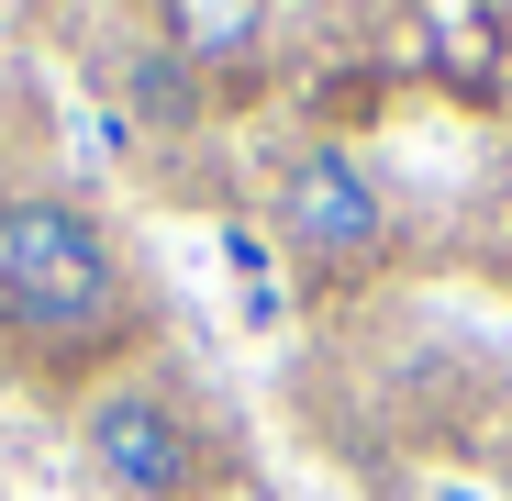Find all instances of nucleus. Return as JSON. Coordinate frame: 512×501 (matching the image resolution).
I'll return each instance as SVG.
<instances>
[{
	"instance_id": "obj_1",
	"label": "nucleus",
	"mask_w": 512,
	"mask_h": 501,
	"mask_svg": "<svg viewBox=\"0 0 512 501\" xmlns=\"http://www.w3.org/2000/svg\"><path fill=\"white\" fill-rule=\"evenodd\" d=\"M145 346V301L112 223L78 190H0V368L34 390L123 379Z\"/></svg>"
},
{
	"instance_id": "obj_2",
	"label": "nucleus",
	"mask_w": 512,
	"mask_h": 501,
	"mask_svg": "<svg viewBox=\"0 0 512 501\" xmlns=\"http://www.w3.org/2000/svg\"><path fill=\"white\" fill-rule=\"evenodd\" d=\"M78 457L112 501H212L223 490V446L201 424V401L156 368H123L78 401Z\"/></svg>"
},
{
	"instance_id": "obj_3",
	"label": "nucleus",
	"mask_w": 512,
	"mask_h": 501,
	"mask_svg": "<svg viewBox=\"0 0 512 501\" xmlns=\"http://www.w3.org/2000/svg\"><path fill=\"white\" fill-rule=\"evenodd\" d=\"M279 234H290V257L323 268V279H357V268L390 257V201H379V179L357 167V145L323 134V145H301L279 167Z\"/></svg>"
},
{
	"instance_id": "obj_4",
	"label": "nucleus",
	"mask_w": 512,
	"mask_h": 501,
	"mask_svg": "<svg viewBox=\"0 0 512 501\" xmlns=\"http://www.w3.org/2000/svg\"><path fill=\"white\" fill-rule=\"evenodd\" d=\"M156 45L190 56V67H245L256 45H268V12H256V0H167Z\"/></svg>"
},
{
	"instance_id": "obj_5",
	"label": "nucleus",
	"mask_w": 512,
	"mask_h": 501,
	"mask_svg": "<svg viewBox=\"0 0 512 501\" xmlns=\"http://www.w3.org/2000/svg\"><path fill=\"white\" fill-rule=\"evenodd\" d=\"M123 101H134L156 134H190V123H201V78H190V56H167V45L145 34V45L123 56Z\"/></svg>"
},
{
	"instance_id": "obj_6",
	"label": "nucleus",
	"mask_w": 512,
	"mask_h": 501,
	"mask_svg": "<svg viewBox=\"0 0 512 501\" xmlns=\"http://www.w3.org/2000/svg\"><path fill=\"white\" fill-rule=\"evenodd\" d=\"M423 45H435V67L457 78V90H490V45H501V23H490V12H457V0H435V12H423Z\"/></svg>"
}]
</instances>
